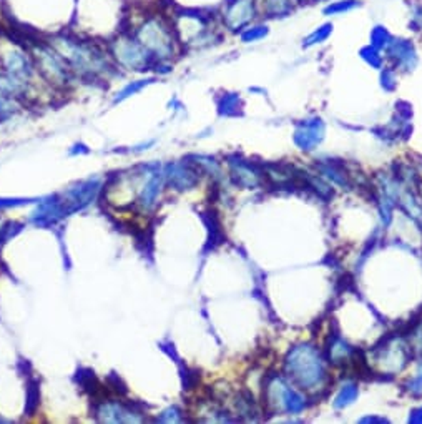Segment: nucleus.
<instances>
[{
    "instance_id": "f257e3e1",
    "label": "nucleus",
    "mask_w": 422,
    "mask_h": 424,
    "mask_svg": "<svg viewBox=\"0 0 422 424\" xmlns=\"http://www.w3.org/2000/svg\"><path fill=\"white\" fill-rule=\"evenodd\" d=\"M50 45L67 60L70 68L77 70L84 75L93 77L110 70L107 53L93 42L77 40V38L60 35V37L53 38Z\"/></svg>"
},
{
    "instance_id": "f03ea898",
    "label": "nucleus",
    "mask_w": 422,
    "mask_h": 424,
    "mask_svg": "<svg viewBox=\"0 0 422 424\" xmlns=\"http://www.w3.org/2000/svg\"><path fill=\"white\" fill-rule=\"evenodd\" d=\"M135 38L158 62H165L173 57L175 30L171 23L158 14H151L143 18L135 29Z\"/></svg>"
},
{
    "instance_id": "7ed1b4c3",
    "label": "nucleus",
    "mask_w": 422,
    "mask_h": 424,
    "mask_svg": "<svg viewBox=\"0 0 422 424\" xmlns=\"http://www.w3.org/2000/svg\"><path fill=\"white\" fill-rule=\"evenodd\" d=\"M35 64L42 75L45 77L50 84L53 85H67L70 82V65L64 57L53 49L52 45L47 47L45 44L35 45Z\"/></svg>"
},
{
    "instance_id": "20e7f679",
    "label": "nucleus",
    "mask_w": 422,
    "mask_h": 424,
    "mask_svg": "<svg viewBox=\"0 0 422 424\" xmlns=\"http://www.w3.org/2000/svg\"><path fill=\"white\" fill-rule=\"evenodd\" d=\"M112 53L119 65L127 70H145L151 65L153 55L135 37H119L112 44Z\"/></svg>"
},
{
    "instance_id": "39448f33",
    "label": "nucleus",
    "mask_w": 422,
    "mask_h": 424,
    "mask_svg": "<svg viewBox=\"0 0 422 424\" xmlns=\"http://www.w3.org/2000/svg\"><path fill=\"white\" fill-rule=\"evenodd\" d=\"M258 14V2L256 0H232L226 3L223 10L221 18L223 25L232 32H238L248 27L253 18Z\"/></svg>"
},
{
    "instance_id": "423d86ee",
    "label": "nucleus",
    "mask_w": 422,
    "mask_h": 424,
    "mask_svg": "<svg viewBox=\"0 0 422 424\" xmlns=\"http://www.w3.org/2000/svg\"><path fill=\"white\" fill-rule=\"evenodd\" d=\"M99 188L100 184L99 180H95V178L77 185L75 188H70L69 192L62 197V203H64V208L65 212H67V215L88 207V205L93 201V198L97 197Z\"/></svg>"
},
{
    "instance_id": "0eeeda50",
    "label": "nucleus",
    "mask_w": 422,
    "mask_h": 424,
    "mask_svg": "<svg viewBox=\"0 0 422 424\" xmlns=\"http://www.w3.org/2000/svg\"><path fill=\"white\" fill-rule=\"evenodd\" d=\"M3 72H5L7 75L27 84L34 73V64L25 52H22V50H12V52L7 53V57L3 58Z\"/></svg>"
},
{
    "instance_id": "6e6552de",
    "label": "nucleus",
    "mask_w": 422,
    "mask_h": 424,
    "mask_svg": "<svg viewBox=\"0 0 422 424\" xmlns=\"http://www.w3.org/2000/svg\"><path fill=\"white\" fill-rule=\"evenodd\" d=\"M101 423H142L143 418L136 411L120 403H103L97 411Z\"/></svg>"
},
{
    "instance_id": "1a4fd4ad",
    "label": "nucleus",
    "mask_w": 422,
    "mask_h": 424,
    "mask_svg": "<svg viewBox=\"0 0 422 424\" xmlns=\"http://www.w3.org/2000/svg\"><path fill=\"white\" fill-rule=\"evenodd\" d=\"M160 184H162V180H160L158 173H148L147 184L143 185L142 193H140V205L143 208H151L156 203V198H158L160 193Z\"/></svg>"
},
{
    "instance_id": "9d476101",
    "label": "nucleus",
    "mask_w": 422,
    "mask_h": 424,
    "mask_svg": "<svg viewBox=\"0 0 422 424\" xmlns=\"http://www.w3.org/2000/svg\"><path fill=\"white\" fill-rule=\"evenodd\" d=\"M389 55L397 58L399 64L412 65L416 62V52L414 45L409 40H396L389 44Z\"/></svg>"
},
{
    "instance_id": "9b49d317",
    "label": "nucleus",
    "mask_w": 422,
    "mask_h": 424,
    "mask_svg": "<svg viewBox=\"0 0 422 424\" xmlns=\"http://www.w3.org/2000/svg\"><path fill=\"white\" fill-rule=\"evenodd\" d=\"M261 12L268 17H284L293 12V0H256Z\"/></svg>"
},
{
    "instance_id": "f8f14e48",
    "label": "nucleus",
    "mask_w": 422,
    "mask_h": 424,
    "mask_svg": "<svg viewBox=\"0 0 422 424\" xmlns=\"http://www.w3.org/2000/svg\"><path fill=\"white\" fill-rule=\"evenodd\" d=\"M358 5V0H338V2H331L330 5L324 7V15H341L356 9Z\"/></svg>"
},
{
    "instance_id": "ddd939ff",
    "label": "nucleus",
    "mask_w": 422,
    "mask_h": 424,
    "mask_svg": "<svg viewBox=\"0 0 422 424\" xmlns=\"http://www.w3.org/2000/svg\"><path fill=\"white\" fill-rule=\"evenodd\" d=\"M151 82H153V79H148V80H135V82H132V84H128L127 87H123L122 90L116 93L115 103H116V102H123V100H125V99H128V97L135 95L136 92L142 90V88L147 87V85H148V84H151Z\"/></svg>"
},
{
    "instance_id": "4468645a",
    "label": "nucleus",
    "mask_w": 422,
    "mask_h": 424,
    "mask_svg": "<svg viewBox=\"0 0 422 424\" xmlns=\"http://www.w3.org/2000/svg\"><path fill=\"white\" fill-rule=\"evenodd\" d=\"M390 34L388 32V29L386 27H374L373 32H371V44L373 47H376V49H382V47H389L390 44Z\"/></svg>"
},
{
    "instance_id": "2eb2a0df",
    "label": "nucleus",
    "mask_w": 422,
    "mask_h": 424,
    "mask_svg": "<svg viewBox=\"0 0 422 424\" xmlns=\"http://www.w3.org/2000/svg\"><path fill=\"white\" fill-rule=\"evenodd\" d=\"M331 32H333V25H331V23H326V25L316 29L314 32H312L310 37L304 40V45L311 47V45H316V44H321V42H324L327 37H330Z\"/></svg>"
},
{
    "instance_id": "dca6fc26",
    "label": "nucleus",
    "mask_w": 422,
    "mask_h": 424,
    "mask_svg": "<svg viewBox=\"0 0 422 424\" xmlns=\"http://www.w3.org/2000/svg\"><path fill=\"white\" fill-rule=\"evenodd\" d=\"M38 398H40V395H38V384L37 381H32V383L29 384V390H27V416H32V413H35V410H37L38 406Z\"/></svg>"
},
{
    "instance_id": "f3484780",
    "label": "nucleus",
    "mask_w": 422,
    "mask_h": 424,
    "mask_svg": "<svg viewBox=\"0 0 422 424\" xmlns=\"http://www.w3.org/2000/svg\"><path fill=\"white\" fill-rule=\"evenodd\" d=\"M268 35V27L266 25H255V27H246L241 32V40L243 42H256L260 38L266 37Z\"/></svg>"
},
{
    "instance_id": "a211bd4d",
    "label": "nucleus",
    "mask_w": 422,
    "mask_h": 424,
    "mask_svg": "<svg viewBox=\"0 0 422 424\" xmlns=\"http://www.w3.org/2000/svg\"><path fill=\"white\" fill-rule=\"evenodd\" d=\"M362 57L366 58L369 64H373L374 67H379V64H381V57H379L376 47H366V49H362Z\"/></svg>"
},
{
    "instance_id": "6ab92c4d",
    "label": "nucleus",
    "mask_w": 422,
    "mask_h": 424,
    "mask_svg": "<svg viewBox=\"0 0 422 424\" xmlns=\"http://www.w3.org/2000/svg\"><path fill=\"white\" fill-rule=\"evenodd\" d=\"M30 200H23V198H0V208H10V207H21L27 205Z\"/></svg>"
}]
</instances>
